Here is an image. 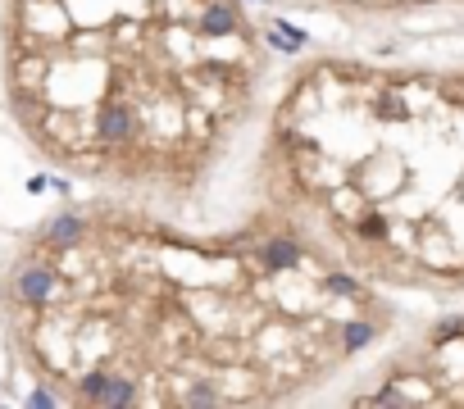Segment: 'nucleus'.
<instances>
[{
	"label": "nucleus",
	"mask_w": 464,
	"mask_h": 409,
	"mask_svg": "<svg viewBox=\"0 0 464 409\" xmlns=\"http://www.w3.org/2000/svg\"><path fill=\"white\" fill-rule=\"evenodd\" d=\"M86 255L73 314L82 405H283L392 332V300L301 219L264 200L237 232L123 219Z\"/></svg>",
	"instance_id": "nucleus-1"
},
{
	"label": "nucleus",
	"mask_w": 464,
	"mask_h": 409,
	"mask_svg": "<svg viewBox=\"0 0 464 409\" xmlns=\"http://www.w3.org/2000/svg\"><path fill=\"white\" fill-rule=\"evenodd\" d=\"M259 187L378 287L464 291V68L305 64L269 114Z\"/></svg>",
	"instance_id": "nucleus-2"
},
{
	"label": "nucleus",
	"mask_w": 464,
	"mask_h": 409,
	"mask_svg": "<svg viewBox=\"0 0 464 409\" xmlns=\"http://www.w3.org/2000/svg\"><path fill=\"white\" fill-rule=\"evenodd\" d=\"M378 391L360 396L373 405H464V318L414 341L401 359L387 364Z\"/></svg>",
	"instance_id": "nucleus-3"
},
{
	"label": "nucleus",
	"mask_w": 464,
	"mask_h": 409,
	"mask_svg": "<svg viewBox=\"0 0 464 409\" xmlns=\"http://www.w3.org/2000/svg\"><path fill=\"white\" fill-rule=\"evenodd\" d=\"M301 5H333V9H369V14H382V9H423V5H464V0H301Z\"/></svg>",
	"instance_id": "nucleus-4"
}]
</instances>
